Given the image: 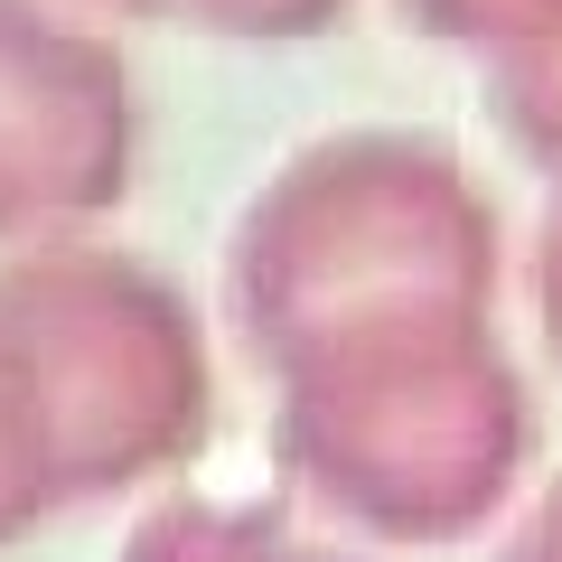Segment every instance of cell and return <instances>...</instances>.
<instances>
[{
    "instance_id": "obj_1",
    "label": "cell",
    "mask_w": 562,
    "mask_h": 562,
    "mask_svg": "<svg viewBox=\"0 0 562 562\" xmlns=\"http://www.w3.org/2000/svg\"><path fill=\"white\" fill-rule=\"evenodd\" d=\"M122 179V94L94 47L0 0V225L85 206Z\"/></svg>"
},
{
    "instance_id": "obj_2",
    "label": "cell",
    "mask_w": 562,
    "mask_h": 562,
    "mask_svg": "<svg viewBox=\"0 0 562 562\" xmlns=\"http://www.w3.org/2000/svg\"><path fill=\"white\" fill-rule=\"evenodd\" d=\"M225 10H244V29H310L328 0H225Z\"/></svg>"
}]
</instances>
